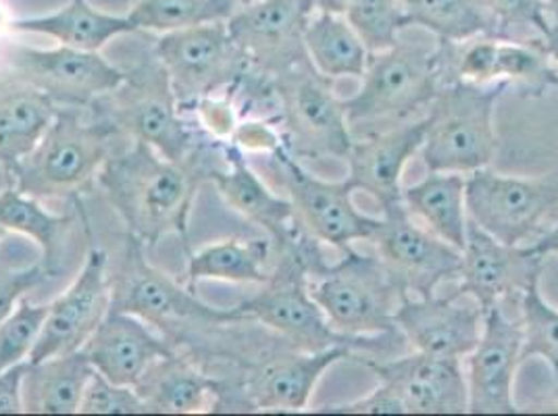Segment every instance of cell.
Returning a JSON list of instances; mask_svg holds the SVG:
<instances>
[{"mask_svg":"<svg viewBox=\"0 0 558 416\" xmlns=\"http://www.w3.org/2000/svg\"><path fill=\"white\" fill-rule=\"evenodd\" d=\"M240 7H244V4H251V2H255V0H235Z\"/></svg>","mask_w":558,"mask_h":416,"instance_id":"cell-48","label":"cell"},{"mask_svg":"<svg viewBox=\"0 0 558 416\" xmlns=\"http://www.w3.org/2000/svg\"><path fill=\"white\" fill-rule=\"evenodd\" d=\"M306 15L313 13H333V15H344L347 0H301Z\"/></svg>","mask_w":558,"mask_h":416,"instance_id":"cell-45","label":"cell"},{"mask_svg":"<svg viewBox=\"0 0 558 416\" xmlns=\"http://www.w3.org/2000/svg\"><path fill=\"white\" fill-rule=\"evenodd\" d=\"M48 279H52V276L43 262L25 269L0 267V321L13 313L17 302Z\"/></svg>","mask_w":558,"mask_h":416,"instance_id":"cell-41","label":"cell"},{"mask_svg":"<svg viewBox=\"0 0 558 416\" xmlns=\"http://www.w3.org/2000/svg\"><path fill=\"white\" fill-rule=\"evenodd\" d=\"M539 279L530 281V285L521 292L519 306H521V327H523V350L521 360L539 356L544 358L553 375H555V390L558 397V310L550 306L542 296Z\"/></svg>","mask_w":558,"mask_h":416,"instance_id":"cell-36","label":"cell"},{"mask_svg":"<svg viewBox=\"0 0 558 416\" xmlns=\"http://www.w3.org/2000/svg\"><path fill=\"white\" fill-rule=\"evenodd\" d=\"M7 230H2V228H0V242H2V240H4V235H7Z\"/></svg>","mask_w":558,"mask_h":416,"instance_id":"cell-49","label":"cell"},{"mask_svg":"<svg viewBox=\"0 0 558 416\" xmlns=\"http://www.w3.org/2000/svg\"><path fill=\"white\" fill-rule=\"evenodd\" d=\"M93 372L84 350L29 363L24 379L25 413L75 415Z\"/></svg>","mask_w":558,"mask_h":416,"instance_id":"cell-28","label":"cell"},{"mask_svg":"<svg viewBox=\"0 0 558 416\" xmlns=\"http://www.w3.org/2000/svg\"><path fill=\"white\" fill-rule=\"evenodd\" d=\"M153 54L167 71L182 111L223 88H240L255 71L235 47L226 22L159 34Z\"/></svg>","mask_w":558,"mask_h":416,"instance_id":"cell-11","label":"cell"},{"mask_svg":"<svg viewBox=\"0 0 558 416\" xmlns=\"http://www.w3.org/2000/svg\"><path fill=\"white\" fill-rule=\"evenodd\" d=\"M469 219L511 246H527L558 217V169L537 178L477 169L466 175Z\"/></svg>","mask_w":558,"mask_h":416,"instance_id":"cell-10","label":"cell"},{"mask_svg":"<svg viewBox=\"0 0 558 416\" xmlns=\"http://www.w3.org/2000/svg\"><path fill=\"white\" fill-rule=\"evenodd\" d=\"M498 79L523 86L527 93L542 94L558 88V70L535 38L498 40L494 82Z\"/></svg>","mask_w":558,"mask_h":416,"instance_id":"cell-35","label":"cell"},{"mask_svg":"<svg viewBox=\"0 0 558 416\" xmlns=\"http://www.w3.org/2000/svg\"><path fill=\"white\" fill-rule=\"evenodd\" d=\"M82 350L96 372L132 388L138 386L144 372L157 360L178 352L175 342L157 333L150 323L117 308L107 310Z\"/></svg>","mask_w":558,"mask_h":416,"instance_id":"cell-23","label":"cell"},{"mask_svg":"<svg viewBox=\"0 0 558 416\" xmlns=\"http://www.w3.org/2000/svg\"><path fill=\"white\" fill-rule=\"evenodd\" d=\"M409 27L427 29L436 40L463 45L477 36H492L494 27L480 0H402Z\"/></svg>","mask_w":558,"mask_h":416,"instance_id":"cell-33","label":"cell"},{"mask_svg":"<svg viewBox=\"0 0 558 416\" xmlns=\"http://www.w3.org/2000/svg\"><path fill=\"white\" fill-rule=\"evenodd\" d=\"M344 17L372 54L395 47L409 27L402 0H347Z\"/></svg>","mask_w":558,"mask_h":416,"instance_id":"cell-37","label":"cell"},{"mask_svg":"<svg viewBox=\"0 0 558 416\" xmlns=\"http://www.w3.org/2000/svg\"><path fill=\"white\" fill-rule=\"evenodd\" d=\"M48 304H34L27 296L0 321V372L29 360L47 321Z\"/></svg>","mask_w":558,"mask_h":416,"instance_id":"cell-38","label":"cell"},{"mask_svg":"<svg viewBox=\"0 0 558 416\" xmlns=\"http://www.w3.org/2000/svg\"><path fill=\"white\" fill-rule=\"evenodd\" d=\"M429 119L427 113L375 132L363 138H354L347 162V182L354 192H365L381 210L402 203V175L407 164L421 152Z\"/></svg>","mask_w":558,"mask_h":416,"instance_id":"cell-22","label":"cell"},{"mask_svg":"<svg viewBox=\"0 0 558 416\" xmlns=\"http://www.w3.org/2000/svg\"><path fill=\"white\" fill-rule=\"evenodd\" d=\"M7 63L15 82L47 94L59 109L90 111L100 98L116 93L128 75L100 52L63 45L48 50L11 47Z\"/></svg>","mask_w":558,"mask_h":416,"instance_id":"cell-13","label":"cell"},{"mask_svg":"<svg viewBox=\"0 0 558 416\" xmlns=\"http://www.w3.org/2000/svg\"><path fill=\"white\" fill-rule=\"evenodd\" d=\"M196 157L171 161L144 142L113 152L98 173L96 185L116 208L128 235L155 246L167 235L186 240L190 212L203 182Z\"/></svg>","mask_w":558,"mask_h":416,"instance_id":"cell-1","label":"cell"},{"mask_svg":"<svg viewBox=\"0 0 558 416\" xmlns=\"http://www.w3.org/2000/svg\"><path fill=\"white\" fill-rule=\"evenodd\" d=\"M228 383L213 379L192 360L173 352L157 360L136 386L148 413L194 415L219 406Z\"/></svg>","mask_w":558,"mask_h":416,"instance_id":"cell-25","label":"cell"},{"mask_svg":"<svg viewBox=\"0 0 558 416\" xmlns=\"http://www.w3.org/2000/svg\"><path fill=\"white\" fill-rule=\"evenodd\" d=\"M144 244L128 235L121 265L111 278V308L136 315L161 329L171 342H182L190 327H228L244 323L235 308H219L198 301L194 290L153 267Z\"/></svg>","mask_w":558,"mask_h":416,"instance_id":"cell-8","label":"cell"},{"mask_svg":"<svg viewBox=\"0 0 558 416\" xmlns=\"http://www.w3.org/2000/svg\"><path fill=\"white\" fill-rule=\"evenodd\" d=\"M111 308L109 255L90 246L70 287L48 304L47 321L29 363L82 350Z\"/></svg>","mask_w":558,"mask_h":416,"instance_id":"cell-17","label":"cell"},{"mask_svg":"<svg viewBox=\"0 0 558 416\" xmlns=\"http://www.w3.org/2000/svg\"><path fill=\"white\" fill-rule=\"evenodd\" d=\"M319 413H333V415H407L400 397L384 383H379L365 397H359L354 402H344V404L324 406V408H319Z\"/></svg>","mask_w":558,"mask_h":416,"instance_id":"cell-42","label":"cell"},{"mask_svg":"<svg viewBox=\"0 0 558 416\" xmlns=\"http://www.w3.org/2000/svg\"><path fill=\"white\" fill-rule=\"evenodd\" d=\"M372 242L409 296H434L442 283L459 279L461 250L421 225L402 203L381 210Z\"/></svg>","mask_w":558,"mask_h":416,"instance_id":"cell-15","label":"cell"},{"mask_svg":"<svg viewBox=\"0 0 558 416\" xmlns=\"http://www.w3.org/2000/svg\"><path fill=\"white\" fill-rule=\"evenodd\" d=\"M238 7L235 0H136L128 17L138 32L167 34L192 25L228 22Z\"/></svg>","mask_w":558,"mask_h":416,"instance_id":"cell-34","label":"cell"},{"mask_svg":"<svg viewBox=\"0 0 558 416\" xmlns=\"http://www.w3.org/2000/svg\"><path fill=\"white\" fill-rule=\"evenodd\" d=\"M29 360L0 372V415L25 413L24 379Z\"/></svg>","mask_w":558,"mask_h":416,"instance_id":"cell-43","label":"cell"},{"mask_svg":"<svg viewBox=\"0 0 558 416\" xmlns=\"http://www.w3.org/2000/svg\"><path fill=\"white\" fill-rule=\"evenodd\" d=\"M509 82L471 84L448 79L427 109V134L421 148V161L427 171L473 173L486 169L498 152L494 125L500 96Z\"/></svg>","mask_w":558,"mask_h":416,"instance_id":"cell-5","label":"cell"},{"mask_svg":"<svg viewBox=\"0 0 558 416\" xmlns=\"http://www.w3.org/2000/svg\"><path fill=\"white\" fill-rule=\"evenodd\" d=\"M80 415H146L148 406L132 386H119L94 370L80 400Z\"/></svg>","mask_w":558,"mask_h":416,"instance_id":"cell-40","label":"cell"},{"mask_svg":"<svg viewBox=\"0 0 558 416\" xmlns=\"http://www.w3.org/2000/svg\"><path fill=\"white\" fill-rule=\"evenodd\" d=\"M57 113L47 94L20 82L0 94V164L7 171L43 139Z\"/></svg>","mask_w":558,"mask_h":416,"instance_id":"cell-32","label":"cell"},{"mask_svg":"<svg viewBox=\"0 0 558 416\" xmlns=\"http://www.w3.org/2000/svg\"><path fill=\"white\" fill-rule=\"evenodd\" d=\"M395 323L415 352L463 360L480 342L484 308L457 292L407 296L396 308Z\"/></svg>","mask_w":558,"mask_h":416,"instance_id":"cell-21","label":"cell"},{"mask_svg":"<svg viewBox=\"0 0 558 416\" xmlns=\"http://www.w3.org/2000/svg\"><path fill=\"white\" fill-rule=\"evenodd\" d=\"M402 205L421 225L463 250L469 230L465 173L427 171L417 184L402 187Z\"/></svg>","mask_w":558,"mask_h":416,"instance_id":"cell-27","label":"cell"},{"mask_svg":"<svg viewBox=\"0 0 558 416\" xmlns=\"http://www.w3.org/2000/svg\"><path fill=\"white\" fill-rule=\"evenodd\" d=\"M228 167L226 169H210L207 171L210 182L219 189L228 207L242 215L256 228H260L265 235L274 242V250L292 242L304 225L296 217L290 198H279L269 189L251 164L246 162L244 150L230 142H219Z\"/></svg>","mask_w":558,"mask_h":416,"instance_id":"cell-24","label":"cell"},{"mask_svg":"<svg viewBox=\"0 0 558 416\" xmlns=\"http://www.w3.org/2000/svg\"><path fill=\"white\" fill-rule=\"evenodd\" d=\"M244 323H258L286 344L306 352L331 346H350L375 354L390 352L398 335H344L336 331L322 306L311 296L308 269L299 256L278 253L271 276L260 292L233 306Z\"/></svg>","mask_w":558,"mask_h":416,"instance_id":"cell-4","label":"cell"},{"mask_svg":"<svg viewBox=\"0 0 558 416\" xmlns=\"http://www.w3.org/2000/svg\"><path fill=\"white\" fill-rule=\"evenodd\" d=\"M535 42L548 54V59L557 65L558 70V24L553 22L550 29L542 38H535Z\"/></svg>","mask_w":558,"mask_h":416,"instance_id":"cell-46","label":"cell"},{"mask_svg":"<svg viewBox=\"0 0 558 416\" xmlns=\"http://www.w3.org/2000/svg\"><path fill=\"white\" fill-rule=\"evenodd\" d=\"M379 383L400 397L407 415H463L469 413V390L463 360L423 352L396 358H363Z\"/></svg>","mask_w":558,"mask_h":416,"instance_id":"cell-18","label":"cell"},{"mask_svg":"<svg viewBox=\"0 0 558 416\" xmlns=\"http://www.w3.org/2000/svg\"><path fill=\"white\" fill-rule=\"evenodd\" d=\"M73 223V215L50 212L43 207V200L17 189L11 182L0 187V228L34 240L43 253L40 262L52 278L61 273L63 244Z\"/></svg>","mask_w":558,"mask_h":416,"instance_id":"cell-31","label":"cell"},{"mask_svg":"<svg viewBox=\"0 0 558 416\" xmlns=\"http://www.w3.org/2000/svg\"><path fill=\"white\" fill-rule=\"evenodd\" d=\"M276 255L274 242L263 237H228L209 244L187 256L186 285H194L203 279H217L230 283H265L271 269V256Z\"/></svg>","mask_w":558,"mask_h":416,"instance_id":"cell-29","label":"cell"},{"mask_svg":"<svg viewBox=\"0 0 558 416\" xmlns=\"http://www.w3.org/2000/svg\"><path fill=\"white\" fill-rule=\"evenodd\" d=\"M304 50L308 63L329 82L363 77L372 52L344 15L313 13L304 24Z\"/></svg>","mask_w":558,"mask_h":416,"instance_id":"cell-30","label":"cell"},{"mask_svg":"<svg viewBox=\"0 0 558 416\" xmlns=\"http://www.w3.org/2000/svg\"><path fill=\"white\" fill-rule=\"evenodd\" d=\"M452 42L434 47L398 38L395 47L373 52L361 88L344 98L350 132L363 138L425 115L450 75Z\"/></svg>","mask_w":558,"mask_h":416,"instance_id":"cell-2","label":"cell"},{"mask_svg":"<svg viewBox=\"0 0 558 416\" xmlns=\"http://www.w3.org/2000/svg\"><path fill=\"white\" fill-rule=\"evenodd\" d=\"M523 327L509 319L500 304L484 310V327L477 346L466 356L469 413L473 415H512L514 377L523 365Z\"/></svg>","mask_w":558,"mask_h":416,"instance_id":"cell-19","label":"cell"},{"mask_svg":"<svg viewBox=\"0 0 558 416\" xmlns=\"http://www.w3.org/2000/svg\"><path fill=\"white\" fill-rule=\"evenodd\" d=\"M116 136V125L105 117L59 109L43 139L7 171L9 182L38 200L75 198L98 182Z\"/></svg>","mask_w":558,"mask_h":416,"instance_id":"cell-3","label":"cell"},{"mask_svg":"<svg viewBox=\"0 0 558 416\" xmlns=\"http://www.w3.org/2000/svg\"><path fill=\"white\" fill-rule=\"evenodd\" d=\"M90 111L111 121L119 134L153 146L171 161L196 157L203 146L198 134L182 119L169 75L155 54L128 71L116 93L100 98Z\"/></svg>","mask_w":558,"mask_h":416,"instance_id":"cell-7","label":"cell"},{"mask_svg":"<svg viewBox=\"0 0 558 416\" xmlns=\"http://www.w3.org/2000/svg\"><path fill=\"white\" fill-rule=\"evenodd\" d=\"M527 246L534 250L535 255L544 256V258L558 255V217L557 221L546 232L542 233L535 242L527 244Z\"/></svg>","mask_w":558,"mask_h":416,"instance_id":"cell-44","label":"cell"},{"mask_svg":"<svg viewBox=\"0 0 558 416\" xmlns=\"http://www.w3.org/2000/svg\"><path fill=\"white\" fill-rule=\"evenodd\" d=\"M306 20L301 0H255L238 7L226 24L251 68L276 79L308 63L304 50Z\"/></svg>","mask_w":558,"mask_h":416,"instance_id":"cell-16","label":"cell"},{"mask_svg":"<svg viewBox=\"0 0 558 416\" xmlns=\"http://www.w3.org/2000/svg\"><path fill=\"white\" fill-rule=\"evenodd\" d=\"M308 290L336 331L356 338L400 335L396 308L409 294L377 253H359L352 246L308 278Z\"/></svg>","mask_w":558,"mask_h":416,"instance_id":"cell-6","label":"cell"},{"mask_svg":"<svg viewBox=\"0 0 558 416\" xmlns=\"http://www.w3.org/2000/svg\"><path fill=\"white\" fill-rule=\"evenodd\" d=\"M9 29L22 34H40L57 40L63 47L90 52H100L117 36L138 32L128 15L105 13L100 9H94L88 0H70L63 9L54 13L15 20L9 24Z\"/></svg>","mask_w":558,"mask_h":416,"instance_id":"cell-26","label":"cell"},{"mask_svg":"<svg viewBox=\"0 0 558 416\" xmlns=\"http://www.w3.org/2000/svg\"><path fill=\"white\" fill-rule=\"evenodd\" d=\"M279 113L276 119L288 152L303 159L347 161L354 136L350 132L344 98L333 82L313 70L311 63L274 79Z\"/></svg>","mask_w":558,"mask_h":416,"instance_id":"cell-9","label":"cell"},{"mask_svg":"<svg viewBox=\"0 0 558 416\" xmlns=\"http://www.w3.org/2000/svg\"><path fill=\"white\" fill-rule=\"evenodd\" d=\"M488 15L494 38L498 40H523L521 34L532 32L535 38H542L553 17L546 0H480Z\"/></svg>","mask_w":558,"mask_h":416,"instance_id":"cell-39","label":"cell"},{"mask_svg":"<svg viewBox=\"0 0 558 416\" xmlns=\"http://www.w3.org/2000/svg\"><path fill=\"white\" fill-rule=\"evenodd\" d=\"M546 4H548V11H550L553 22L558 24V0H546Z\"/></svg>","mask_w":558,"mask_h":416,"instance_id":"cell-47","label":"cell"},{"mask_svg":"<svg viewBox=\"0 0 558 416\" xmlns=\"http://www.w3.org/2000/svg\"><path fill=\"white\" fill-rule=\"evenodd\" d=\"M359 354L350 346H331L306 352L276 338L274 346L244 363L240 386L251 411L301 413L317 383L340 360H354Z\"/></svg>","mask_w":558,"mask_h":416,"instance_id":"cell-14","label":"cell"},{"mask_svg":"<svg viewBox=\"0 0 558 416\" xmlns=\"http://www.w3.org/2000/svg\"><path fill=\"white\" fill-rule=\"evenodd\" d=\"M271 164L288 189L296 217L322 244L344 255L356 242H372L381 217L359 210L352 200L354 189L347 180L329 182L313 175L286 146L271 152Z\"/></svg>","mask_w":558,"mask_h":416,"instance_id":"cell-12","label":"cell"},{"mask_svg":"<svg viewBox=\"0 0 558 416\" xmlns=\"http://www.w3.org/2000/svg\"><path fill=\"white\" fill-rule=\"evenodd\" d=\"M544 260L530 246L505 244L469 219L454 292L473 298L484 310L505 298L519 301L530 281L542 278Z\"/></svg>","mask_w":558,"mask_h":416,"instance_id":"cell-20","label":"cell"}]
</instances>
